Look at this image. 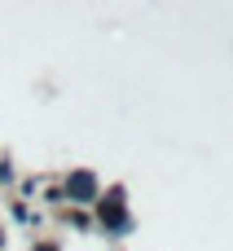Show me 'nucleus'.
<instances>
[{
  "instance_id": "2",
  "label": "nucleus",
  "mask_w": 233,
  "mask_h": 251,
  "mask_svg": "<svg viewBox=\"0 0 233 251\" xmlns=\"http://www.w3.org/2000/svg\"><path fill=\"white\" fill-rule=\"evenodd\" d=\"M101 216H106V225H119V203H115V199H110V203H106V207H101Z\"/></svg>"
},
{
  "instance_id": "1",
  "label": "nucleus",
  "mask_w": 233,
  "mask_h": 251,
  "mask_svg": "<svg viewBox=\"0 0 233 251\" xmlns=\"http://www.w3.org/2000/svg\"><path fill=\"white\" fill-rule=\"evenodd\" d=\"M97 185H93V176L88 172H79V176H70V194H79V203H88V194H93Z\"/></svg>"
}]
</instances>
